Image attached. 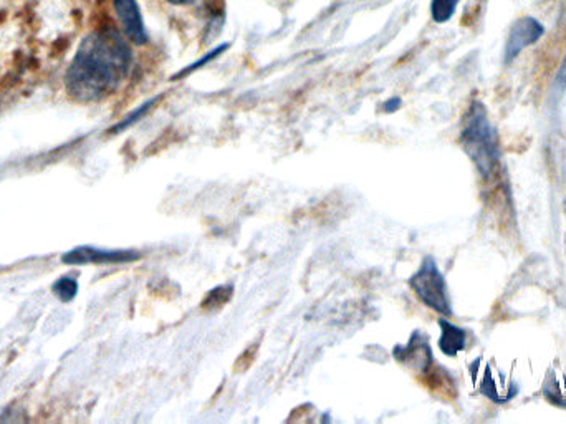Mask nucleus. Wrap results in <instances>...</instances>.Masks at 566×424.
Instances as JSON below:
<instances>
[{"mask_svg":"<svg viewBox=\"0 0 566 424\" xmlns=\"http://www.w3.org/2000/svg\"><path fill=\"white\" fill-rule=\"evenodd\" d=\"M394 357H396V360L411 365L421 372H426L432 362L431 347L428 345L426 337L421 335L419 332H414L411 335V340L406 347H396Z\"/></svg>","mask_w":566,"mask_h":424,"instance_id":"7","label":"nucleus"},{"mask_svg":"<svg viewBox=\"0 0 566 424\" xmlns=\"http://www.w3.org/2000/svg\"><path fill=\"white\" fill-rule=\"evenodd\" d=\"M545 34L542 24L533 17H522L510 28V34L505 43L504 62L508 65L514 62L520 55V51H525Z\"/></svg>","mask_w":566,"mask_h":424,"instance_id":"4","label":"nucleus"},{"mask_svg":"<svg viewBox=\"0 0 566 424\" xmlns=\"http://www.w3.org/2000/svg\"><path fill=\"white\" fill-rule=\"evenodd\" d=\"M401 106H403V101H401V98H397V97H394V98H389V100L384 101V103H382V112H386V113L397 112V110H399Z\"/></svg>","mask_w":566,"mask_h":424,"instance_id":"14","label":"nucleus"},{"mask_svg":"<svg viewBox=\"0 0 566 424\" xmlns=\"http://www.w3.org/2000/svg\"><path fill=\"white\" fill-rule=\"evenodd\" d=\"M554 87L558 88L560 91L566 90V55L565 59H563V62L560 65L558 74L554 76Z\"/></svg>","mask_w":566,"mask_h":424,"instance_id":"13","label":"nucleus"},{"mask_svg":"<svg viewBox=\"0 0 566 424\" xmlns=\"http://www.w3.org/2000/svg\"><path fill=\"white\" fill-rule=\"evenodd\" d=\"M51 292L62 302H72L78 294V282L72 277H62L53 284Z\"/></svg>","mask_w":566,"mask_h":424,"instance_id":"10","label":"nucleus"},{"mask_svg":"<svg viewBox=\"0 0 566 424\" xmlns=\"http://www.w3.org/2000/svg\"><path fill=\"white\" fill-rule=\"evenodd\" d=\"M227 49H229V43H222V45H219L217 49H214V51H210L209 53H206L204 57H200L197 62L193 63V65H189V67H185L183 72L176 74V75L173 76V80L185 78V75H189V74L196 72V70H199L200 67H204V65H208V63L212 62L214 59H217V57L221 55L222 51H225Z\"/></svg>","mask_w":566,"mask_h":424,"instance_id":"11","label":"nucleus"},{"mask_svg":"<svg viewBox=\"0 0 566 424\" xmlns=\"http://www.w3.org/2000/svg\"><path fill=\"white\" fill-rule=\"evenodd\" d=\"M114 12L120 19L126 37L136 45H145L148 42V32L143 22L138 0H113Z\"/></svg>","mask_w":566,"mask_h":424,"instance_id":"6","label":"nucleus"},{"mask_svg":"<svg viewBox=\"0 0 566 424\" xmlns=\"http://www.w3.org/2000/svg\"><path fill=\"white\" fill-rule=\"evenodd\" d=\"M439 326H441L439 349L445 357H457L462 349H466V340H468L466 332L443 318L439 320Z\"/></svg>","mask_w":566,"mask_h":424,"instance_id":"8","label":"nucleus"},{"mask_svg":"<svg viewBox=\"0 0 566 424\" xmlns=\"http://www.w3.org/2000/svg\"><path fill=\"white\" fill-rule=\"evenodd\" d=\"M161 97H156V98H153V100L146 101L145 105H141L138 110L131 113V114H128L126 118H124L123 122L120 123V125L114 126L113 130H111V133H120V131H123L126 128H130L131 125H135L136 122H139L146 113L153 108V105L156 103V101L160 100Z\"/></svg>","mask_w":566,"mask_h":424,"instance_id":"12","label":"nucleus"},{"mask_svg":"<svg viewBox=\"0 0 566 424\" xmlns=\"http://www.w3.org/2000/svg\"><path fill=\"white\" fill-rule=\"evenodd\" d=\"M409 286L426 307L445 317L452 315L445 279L432 257L422 261L418 272L409 279Z\"/></svg>","mask_w":566,"mask_h":424,"instance_id":"3","label":"nucleus"},{"mask_svg":"<svg viewBox=\"0 0 566 424\" xmlns=\"http://www.w3.org/2000/svg\"><path fill=\"white\" fill-rule=\"evenodd\" d=\"M139 259L136 250H108L82 246L67 252L62 263L67 265H85V263H128Z\"/></svg>","mask_w":566,"mask_h":424,"instance_id":"5","label":"nucleus"},{"mask_svg":"<svg viewBox=\"0 0 566 424\" xmlns=\"http://www.w3.org/2000/svg\"><path fill=\"white\" fill-rule=\"evenodd\" d=\"M168 2H171V4H174V5H185V4L194 2V0H168Z\"/></svg>","mask_w":566,"mask_h":424,"instance_id":"15","label":"nucleus"},{"mask_svg":"<svg viewBox=\"0 0 566 424\" xmlns=\"http://www.w3.org/2000/svg\"><path fill=\"white\" fill-rule=\"evenodd\" d=\"M457 4L459 0H432L431 15L434 22L444 24L451 20L456 12Z\"/></svg>","mask_w":566,"mask_h":424,"instance_id":"9","label":"nucleus"},{"mask_svg":"<svg viewBox=\"0 0 566 424\" xmlns=\"http://www.w3.org/2000/svg\"><path fill=\"white\" fill-rule=\"evenodd\" d=\"M131 60V51L116 30L106 28L90 34L65 75L68 95L82 103L103 100L122 85Z\"/></svg>","mask_w":566,"mask_h":424,"instance_id":"1","label":"nucleus"},{"mask_svg":"<svg viewBox=\"0 0 566 424\" xmlns=\"http://www.w3.org/2000/svg\"><path fill=\"white\" fill-rule=\"evenodd\" d=\"M460 143L482 176H491L499 162V143L485 106L474 101L466 113Z\"/></svg>","mask_w":566,"mask_h":424,"instance_id":"2","label":"nucleus"}]
</instances>
